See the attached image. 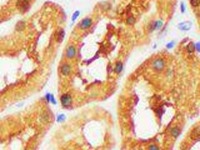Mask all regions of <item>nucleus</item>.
Returning a JSON list of instances; mask_svg holds the SVG:
<instances>
[{"label":"nucleus","mask_w":200,"mask_h":150,"mask_svg":"<svg viewBox=\"0 0 200 150\" xmlns=\"http://www.w3.org/2000/svg\"><path fill=\"white\" fill-rule=\"evenodd\" d=\"M25 26V23L24 21H19V23L16 24V30H23Z\"/></svg>","instance_id":"obj_12"},{"label":"nucleus","mask_w":200,"mask_h":150,"mask_svg":"<svg viewBox=\"0 0 200 150\" xmlns=\"http://www.w3.org/2000/svg\"><path fill=\"white\" fill-rule=\"evenodd\" d=\"M149 150H159V148H158V145H154V144H153V145L149 146Z\"/></svg>","instance_id":"obj_19"},{"label":"nucleus","mask_w":200,"mask_h":150,"mask_svg":"<svg viewBox=\"0 0 200 150\" xmlns=\"http://www.w3.org/2000/svg\"><path fill=\"white\" fill-rule=\"evenodd\" d=\"M49 114H51V112H49V111L44 112L43 115L40 116V120H41L43 123H48V121H49Z\"/></svg>","instance_id":"obj_9"},{"label":"nucleus","mask_w":200,"mask_h":150,"mask_svg":"<svg viewBox=\"0 0 200 150\" xmlns=\"http://www.w3.org/2000/svg\"><path fill=\"white\" fill-rule=\"evenodd\" d=\"M163 26V21L160 20V21H156V23L154 24V29H159V28H161Z\"/></svg>","instance_id":"obj_16"},{"label":"nucleus","mask_w":200,"mask_h":150,"mask_svg":"<svg viewBox=\"0 0 200 150\" xmlns=\"http://www.w3.org/2000/svg\"><path fill=\"white\" fill-rule=\"evenodd\" d=\"M65 55H66V58H69V59H73V58L76 55V49H75V46H74V45H70V46H68Z\"/></svg>","instance_id":"obj_6"},{"label":"nucleus","mask_w":200,"mask_h":150,"mask_svg":"<svg viewBox=\"0 0 200 150\" xmlns=\"http://www.w3.org/2000/svg\"><path fill=\"white\" fill-rule=\"evenodd\" d=\"M60 73H61V75H64V76H68V75L72 73V65L68 64V63H64L61 65V68H60Z\"/></svg>","instance_id":"obj_4"},{"label":"nucleus","mask_w":200,"mask_h":150,"mask_svg":"<svg viewBox=\"0 0 200 150\" xmlns=\"http://www.w3.org/2000/svg\"><path fill=\"white\" fill-rule=\"evenodd\" d=\"M60 100H61V104L64 108H69L72 105V96H70V94H64Z\"/></svg>","instance_id":"obj_2"},{"label":"nucleus","mask_w":200,"mask_h":150,"mask_svg":"<svg viewBox=\"0 0 200 150\" xmlns=\"http://www.w3.org/2000/svg\"><path fill=\"white\" fill-rule=\"evenodd\" d=\"M172 134L174 138H178L179 134H180V130H179V129H172Z\"/></svg>","instance_id":"obj_13"},{"label":"nucleus","mask_w":200,"mask_h":150,"mask_svg":"<svg viewBox=\"0 0 200 150\" xmlns=\"http://www.w3.org/2000/svg\"><path fill=\"white\" fill-rule=\"evenodd\" d=\"M153 68L155 70H163L165 68V61L163 60V59H155V60L153 61Z\"/></svg>","instance_id":"obj_1"},{"label":"nucleus","mask_w":200,"mask_h":150,"mask_svg":"<svg viewBox=\"0 0 200 150\" xmlns=\"http://www.w3.org/2000/svg\"><path fill=\"white\" fill-rule=\"evenodd\" d=\"M174 44H175V41H172V43H168V45H166V48H168V49H170V48H173V46H174Z\"/></svg>","instance_id":"obj_20"},{"label":"nucleus","mask_w":200,"mask_h":150,"mask_svg":"<svg viewBox=\"0 0 200 150\" xmlns=\"http://www.w3.org/2000/svg\"><path fill=\"white\" fill-rule=\"evenodd\" d=\"M194 48H195V50H198V51H199V50H200V44H199V43L194 44Z\"/></svg>","instance_id":"obj_21"},{"label":"nucleus","mask_w":200,"mask_h":150,"mask_svg":"<svg viewBox=\"0 0 200 150\" xmlns=\"http://www.w3.org/2000/svg\"><path fill=\"white\" fill-rule=\"evenodd\" d=\"M190 4L194 6V8H196L198 5H199V0H190Z\"/></svg>","instance_id":"obj_17"},{"label":"nucleus","mask_w":200,"mask_h":150,"mask_svg":"<svg viewBox=\"0 0 200 150\" xmlns=\"http://www.w3.org/2000/svg\"><path fill=\"white\" fill-rule=\"evenodd\" d=\"M91 24H93V20H91V18H85V19H83V20H81V23H80V25H79V26H80L81 29H84V30H85V29L90 28Z\"/></svg>","instance_id":"obj_5"},{"label":"nucleus","mask_w":200,"mask_h":150,"mask_svg":"<svg viewBox=\"0 0 200 150\" xmlns=\"http://www.w3.org/2000/svg\"><path fill=\"white\" fill-rule=\"evenodd\" d=\"M121 70H123V63H116V65H115V73L116 74H120L121 73Z\"/></svg>","instance_id":"obj_10"},{"label":"nucleus","mask_w":200,"mask_h":150,"mask_svg":"<svg viewBox=\"0 0 200 150\" xmlns=\"http://www.w3.org/2000/svg\"><path fill=\"white\" fill-rule=\"evenodd\" d=\"M64 35H65V31H64V30H60V31L58 33V35H56V41L61 43L63 39H64Z\"/></svg>","instance_id":"obj_8"},{"label":"nucleus","mask_w":200,"mask_h":150,"mask_svg":"<svg viewBox=\"0 0 200 150\" xmlns=\"http://www.w3.org/2000/svg\"><path fill=\"white\" fill-rule=\"evenodd\" d=\"M64 119H65V118H64V116H63V115H61V116H59V118H58V121H64Z\"/></svg>","instance_id":"obj_22"},{"label":"nucleus","mask_w":200,"mask_h":150,"mask_svg":"<svg viewBox=\"0 0 200 150\" xmlns=\"http://www.w3.org/2000/svg\"><path fill=\"white\" fill-rule=\"evenodd\" d=\"M198 133H199V126H196L195 130L193 131V135H194V138H195L196 140H199V135H198Z\"/></svg>","instance_id":"obj_14"},{"label":"nucleus","mask_w":200,"mask_h":150,"mask_svg":"<svg viewBox=\"0 0 200 150\" xmlns=\"http://www.w3.org/2000/svg\"><path fill=\"white\" fill-rule=\"evenodd\" d=\"M79 14H80V11H79V10H76L75 13L73 14V21H74V20H75V19L78 18V16H79Z\"/></svg>","instance_id":"obj_18"},{"label":"nucleus","mask_w":200,"mask_h":150,"mask_svg":"<svg viewBox=\"0 0 200 150\" xmlns=\"http://www.w3.org/2000/svg\"><path fill=\"white\" fill-rule=\"evenodd\" d=\"M16 6H18V9L20 10V11H26V10L29 9V1L28 0H18V3H16Z\"/></svg>","instance_id":"obj_3"},{"label":"nucleus","mask_w":200,"mask_h":150,"mask_svg":"<svg viewBox=\"0 0 200 150\" xmlns=\"http://www.w3.org/2000/svg\"><path fill=\"white\" fill-rule=\"evenodd\" d=\"M191 26V24L189 23V21H185V23H180L179 24V29H181V30H189Z\"/></svg>","instance_id":"obj_7"},{"label":"nucleus","mask_w":200,"mask_h":150,"mask_svg":"<svg viewBox=\"0 0 200 150\" xmlns=\"http://www.w3.org/2000/svg\"><path fill=\"white\" fill-rule=\"evenodd\" d=\"M186 50H188V51L190 53H194V50H195V48H194V44H188V45H186Z\"/></svg>","instance_id":"obj_11"},{"label":"nucleus","mask_w":200,"mask_h":150,"mask_svg":"<svg viewBox=\"0 0 200 150\" xmlns=\"http://www.w3.org/2000/svg\"><path fill=\"white\" fill-rule=\"evenodd\" d=\"M134 23H135V18H133V16L126 19V24H129V25H133Z\"/></svg>","instance_id":"obj_15"}]
</instances>
